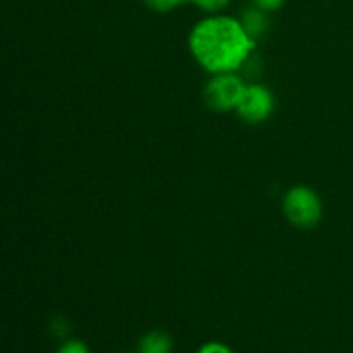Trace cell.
I'll return each mask as SVG.
<instances>
[{"label":"cell","instance_id":"6da1fadb","mask_svg":"<svg viewBox=\"0 0 353 353\" xmlns=\"http://www.w3.org/2000/svg\"><path fill=\"white\" fill-rule=\"evenodd\" d=\"M190 52L210 74L236 72L257 48L238 17L209 14L193 26L188 37Z\"/></svg>","mask_w":353,"mask_h":353},{"label":"cell","instance_id":"7a4b0ae2","mask_svg":"<svg viewBox=\"0 0 353 353\" xmlns=\"http://www.w3.org/2000/svg\"><path fill=\"white\" fill-rule=\"evenodd\" d=\"M283 212L296 228H314L323 217V202L310 186L296 185L286 192L283 199Z\"/></svg>","mask_w":353,"mask_h":353},{"label":"cell","instance_id":"3957f363","mask_svg":"<svg viewBox=\"0 0 353 353\" xmlns=\"http://www.w3.org/2000/svg\"><path fill=\"white\" fill-rule=\"evenodd\" d=\"M243 79L234 72H219L212 74L203 88V100L210 110L230 112L236 109L245 90Z\"/></svg>","mask_w":353,"mask_h":353},{"label":"cell","instance_id":"277c9868","mask_svg":"<svg viewBox=\"0 0 353 353\" xmlns=\"http://www.w3.org/2000/svg\"><path fill=\"white\" fill-rule=\"evenodd\" d=\"M274 95L271 90L259 83L247 85L236 105L238 117L248 124H261L269 119L274 110Z\"/></svg>","mask_w":353,"mask_h":353},{"label":"cell","instance_id":"5b68a950","mask_svg":"<svg viewBox=\"0 0 353 353\" xmlns=\"http://www.w3.org/2000/svg\"><path fill=\"white\" fill-rule=\"evenodd\" d=\"M172 338L162 330H152L138 341V353H172Z\"/></svg>","mask_w":353,"mask_h":353},{"label":"cell","instance_id":"8992f818","mask_svg":"<svg viewBox=\"0 0 353 353\" xmlns=\"http://www.w3.org/2000/svg\"><path fill=\"white\" fill-rule=\"evenodd\" d=\"M240 23L243 24L245 31L254 38L255 41L259 40L261 37H264V33L268 31L269 28V19H268V12L259 7L252 6L248 9L243 10L240 17Z\"/></svg>","mask_w":353,"mask_h":353},{"label":"cell","instance_id":"52a82bcc","mask_svg":"<svg viewBox=\"0 0 353 353\" xmlns=\"http://www.w3.org/2000/svg\"><path fill=\"white\" fill-rule=\"evenodd\" d=\"M143 2L148 9L155 10V12H171L190 0H143Z\"/></svg>","mask_w":353,"mask_h":353},{"label":"cell","instance_id":"ba28073f","mask_svg":"<svg viewBox=\"0 0 353 353\" xmlns=\"http://www.w3.org/2000/svg\"><path fill=\"white\" fill-rule=\"evenodd\" d=\"M190 2L195 3L199 9L205 10V12L217 14L221 12V10L226 9V7L230 6L231 0H190Z\"/></svg>","mask_w":353,"mask_h":353},{"label":"cell","instance_id":"9c48e42d","mask_svg":"<svg viewBox=\"0 0 353 353\" xmlns=\"http://www.w3.org/2000/svg\"><path fill=\"white\" fill-rule=\"evenodd\" d=\"M57 353H92V352H90L88 345H86L85 341L72 338V340L62 341V345L59 347Z\"/></svg>","mask_w":353,"mask_h":353},{"label":"cell","instance_id":"30bf717a","mask_svg":"<svg viewBox=\"0 0 353 353\" xmlns=\"http://www.w3.org/2000/svg\"><path fill=\"white\" fill-rule=\"evenodd\" d=\"M196 353H234L233 348H230L228 345L221 343V341H207L202 347L199 348Z\"/></svg>","mask_w":353,"mask_h":353},{"label":"cell","instance_id":"8fae6325","mask_svg":"<svg viewBox=\"0 0 353 353\" xmlns=\"http://www.w3.org/2000/svg\"><path fill=\"white\" fill-rule=\"evenodd\" d=\"M286 0H252V6L259 7V9L265 10V12H272V10H278L285 6Z\"/></svg>","mask_w":353,"mask_h":353},{"label":"cell","instance_id":"7c38bea8","mask_svg":"<svg viewBox=\"0 0 353 353\" xmlns=\"http://www.w3.org/2000/svg\"><path fill=\"white\" fill-rule=\"evenodd\" d=\"M52 333L59 338H64L69 333V324L64 319H55L52 323Z\"/></svg>","mask_w":353,"mask_h":353}]
</instances>
